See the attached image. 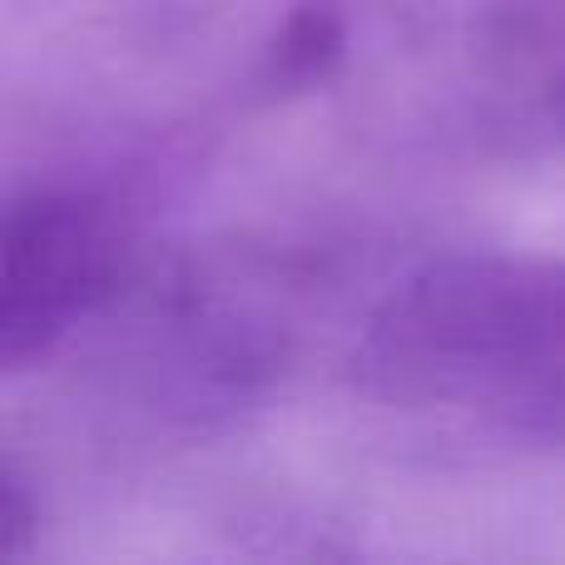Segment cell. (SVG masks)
<instances>
[{
    "mask_svg": "<svg viewBox=\"0 0 565 565\" xmlns=\"http://www.w3.org/2000/svg\"><path fill=\"white\" fill-rule=\"evenodd\" d=\"M352 377L372 402L565 451V258L457 248L367 312Z\"/></svg>",
    "mask_w": 565,
    "mask_h": 565,
    "instance_id": "6da1fadb",
    "label": "cell"
},
{
    "mask_svg": "<svg viewBox=\"0 0 565 565\" xmlns=\"http://www.w3.org/2000/svg\"><path fill=\"white\" fill-rule=\"evenodd\" d=\"M129 224L105 194L35 184L10 194L0 224V367L50 358L129 278Z\"/></svg>",
    "mask_w": 565,
    "mask_h": 565,
    "instance_id": "7a4b0ae2",
    "label": "cell"
},
{
    "mask_svg": "<svg viewBox=\"0 0 565 565\" xmlns=\"http://www.w3.org/2000/svg\"><path fill=\"white\" fill-rule=\"evenodd\" d=\"M342 45H348V25H342L338 10H332L328 0H302L274 30V40L264 45L258 89H268V95H292V89L318 85L342 60Z\"/></svg>",
    "mask_w": 565,
    "mask_h": 565,
    "instance_id": "3957f363",
    "label": "cell"
},
{
    "mask_svg": "<svg viewBox=\"0 0 565 565\" xmlns=\"http://www.w3.org/2000/svg\"><path fill=\"white\" fill-rule=\"evenodd\" d=\"M40 536V507L15 461L0 467V565H15Z\"/></svg>",
    "mask_w": 565,
    "mask_h": 565,
    "instance_id": "277c9868",
    "label": "cell"
}]
</instances>
